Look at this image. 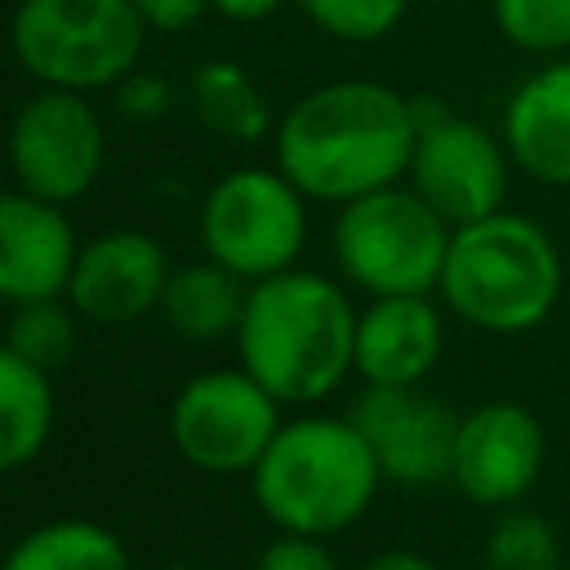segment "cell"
Instances as JSON below:
<instances>
[{
	"instance_id": "cell-17",
	"label": "cell",
	"mask_w": 570,
	"mask_h": 570,
	"mask_svg": "<svg viewBox=\"0 0 570 570\" xmlns=\"http://www.w3.org/2000/svg\"><path fill=\"white\" fill-rule=\"evenodd\" d=\"M245 276H236L232 267L223 263H191V267H178L165 285V316L178 334L187 338H223V334H236L240 330V316H245V289H240Z\"/></svg>"
},
{
	"instance_id": "cell-30",
	"label": "cell",
	"mask_w": 570,
	"mask_h": 570,
	"mask_svg": "<svg viewBox=\"0 0 570 570\" xmlns=\"http://www.w3.org/2000/svg\"><path fill=\"white\" fill-rule=\"evenodd\" d=\"M165 570H200V566H165Z\"/></svg>"
},
{
	"instance_id": "cell-11",
	"label": "cell",
	"mask_w": 570,
	"mask_h": 570,
	"mask_svg": "<svg viewBox=\"0 0 570 570\" xmlns=\"http://www.w3.org/2000/svg\"><path fill=\"white\" fill-rule=\"evenodd\" d=\"M347 419L370 441L383 476L401 485H428L454 472V445L463 419H454L441 401H428L414 387L370 383Z\"/></svg>"
},
{
	"instance_id": "cell-5",
	"label": "cell",
	"mask_w": 570,
	"mask_h": 570,
	"mask_svg": "<svg viewBox=\"0 0 570 570\" xmlns=\"http://www.w3.org/2000/svg\"><path fill=\"white\" fill-rule=\"evenodd\" d=\"M147 18L134 0H22L13 53L53 89H102L134 71Z\"/></svg>"
},
{
	"instance_id": "cell-8",
	"label": "cell",
	"mask_w": 570,
	"mask_h": 570,
	"mask_svg": "<svg viewBox=\"0 0 570 570\" xmlns=\"http://www.w3.org/2000/svg\"><path fill=\"white\" fill-rule=\"evenodd\" d=\"M281 401L249 370L196 374L169 410V436L178 454L214 476L254 472L281 432Z\"/></svg>"
},
{
	"instance_id": "cell-24",
	"label": "cell",
	"mask_w": 570,
	"mask_h": 570,
	"mask_svg": "<svg viewBox=\"0 0 570 570\" xmlns=\"http://www.w3.org/2000/svg\"><path fill=\"white\" fill-rule=\"evenodd\" d=\"M303 9L330 36H343V40H379V36H387L401 22L405 0H303Z\"/></svg>"
},
{
	"instance_id": "cell-2",
	"label": "cell",
	"mask_w": 570,
	"mask_h": 570,
	"mask_svg": "<svg viewBox=\"0 0 570 570\" xmlns=\"http://www.w3.org/2000/svg\"><path fill=\"white\" fill-rule=\"evenodd\" d=\"M356 312L347 294L316 272L263 276L236 330L245 370L276 401H316L356 365Z\"/></svg>"
},
{
	"instance_id": "cell-26",
	"label": "cell",
	"mask_w": 570,
	"mask_h": 570,
	"mask_svg": "<svg viewBox=\"0 0 570 570\" xmlns=\"http://www.w3.org/2000/svg\"><path fill=\"white\" fill-rule=\"evenodd\" d=\"M138 9H142V18L151 22V27H160V31H183V27H191L214 0H134Z\"/></svg>"
},
{
	"instance_id": "cell-6",
	"label": "cell",
	"mask_w": 570,
	"mask_h": 570,
	"mask_svg": "<svg viewBox=\"0 0 570 570\" xmlns=\"http://www.w3.org/2000/svg\"><path fill=\"white\" fill-rule=\"evenodd\" d=\"M445 218L419 196L401 187H379L343 205L334 223V254L361 289L374 298L383 294H428L441 285L445 249H450Z\"/></svg>"
},
{
	"instance_id": "cell-9",
	"label": "cell",
	"mask_w": 570,
	"mask_h": 570,
	"mask_svg": "<svg viewBox=\"0 0 570 570\" xmlns=\"http://www.w3.org/2000/svg\"><path fill=\"white\" fill-rule=\"evenodd\" d=\"M107 134L80 89H45L22 102L9 134V160L22 191L67 205L85 196L102 169Z\"/></svg>"
},
{
	"instance_id": "cell-19",
	"label": "cell",
	"mask_w": 570,
	"mask_h": 570,
	"mask_svg": "<svg viewBox=\"0 0 570 570\" xmlns=\"http://www.w3.org/2000/svg\"><path fill=\"white\" fill-rule=\"evenodd\" d=\"M4 570H129V552L107 525L67 517L22 534Z\"/></svg>"
},
{
	"instance_id": "cell-10",
	"label": "cell",
	"mask_w": 570,
	"mask_h": 570,
	"mask_svg": "<svg viewBox=\"0 0 570 570\" xmlns=\"http://www.w3.org/2000/svg\"><path fill=\"white\" fill-rule=\"evenodd\" d=\"M419 142L410 156L414 191L445 218V223H472L499 209L508 191V165L490 129L445 116L436 102H414Z\"/></svg>"
},
{
	"instance_id": "cell-27",
	"label": "cell",
	"mask_w": 570,
	"mask_h": 570,
	"mask_svg": "<svg viewBox=\"0 0 570 570\" xmlns=\"http://www.w3.org/2000/svg\"><path fill=\"white\" fill-rule=\"evenodd\" d=\"M165 85L156 80V76H142V80H129L125 85V94H120V107L125 111H134V116H156L160 107H165Z\"/></svg>"
},
{
	"instance_id": "cell-12",
	"label": "cell",
	"mask_w": 570,
	"mask_h": 570,
	"mask_svg": "<svg viewBox=\"0 0 570 570\" xmlns=\"http://www.w3.org/2000/svg\"><path fill=\"white\" fill-rule=\"evenodd\" d=\"M543 468V428L517 401H490L459 423L454 445V485L481 503L499 508L521 499Z\"/></svg>"
},
{
	"instance_id": "cell-29",
	"label": "cell",
	"mask_w": 570,
	"mask_h": 570,
	"mask_svg": "<svg viewBox=\"0 0 570 570\" xmlns=\"http://www.w3.org/2000/svg\"><path fill=\"white\" fill-rule=\"evenodd\" d=\"M361 570H436V566L428 557H419V552H379Z\"/></svg>"
},
{
	"instance_id": "cell-23",
	"label": "cell",
	"mask_w": 570,
	"mask_h": 570,
	"mask_svg": "<svg viewBox=\"0 0 570 570\" xmlns=\"http://www.w3.org/2000/svg\"><path fill=\"white\" fill-rule=\"evenodd\" d=\"M494 18L499 31L530 53L570 49V0H494Z\"/></svg>"
},
{
	"instance_id": "cell-14",
	"label": "cell",
	"mask_w": 570,
	"mask_h": 570,
	"mask_svg": "<svg viewBox=\"0 0 570 570\" xmlns=\"http://www.w3.org/2000/svg\"><path fill=\"white\" fill-rule=\"evenodd\" d=\"M76 232L53 200L13 191L0 200V294L9 303H40L71 289Z\"/></svg>"
},
{
	"instance_id": "cell-18",
	"label": "cell",
	"mask_w": 570,
	"mask_h": 570,
	"mask_svg": "<svg viewBox=\"0 0 570 570\" xmlns=\"http://www.w3.org/2000/svg\"><path fill=\"white\" fill-rule=\"evenodd\" d=\"M49 432H53L49 370L4 347L0 352V463L4 468L31 463L45 450Z\"/></svg>"
},
{
	"instance_id": "cell-16",
	"label": "cell",
	"mask_w": 570,
	"mask_h": 570,
	"mask_svg": "<svg viewBox=\"0 0 570 570\" xmlns=\"http://www.w3.org/2000/svg\"><path fill=\"white\" fill-rule=\"evenodd\" d=\"M503 138L525 174L552 187H570V62L543 67L512 94Z\"/></svg>"
},
{
	"instance_id": "cell-25",
	"label": "cell",
	"mask_w": 570,
	"mask_h": 570,
	"mask_svg": "<svg viewBox=\"0 0 570 570\" xmlns=\"http://www.w3.org/2000/svg\"><path fill=\"white\" fill-rule=\"evenodd\" d=\"M258 570H338L330 548L316 534H294L285 530L281 539H272L258 557Z\"/></svg>"
},
{
	"instance_id": "cell-28",
	"label": "cell",
	"mask_w": 570,
	"mask_h": 570,
	"mask_svg": "<svg viewBox=\"0 0 570 570\" xmlns=\"http://www.w3.org/2000/svg\"><path fill=\"white\" fill-rule=\"evenodd\" d=\"M281 0H214V9L232 22H263L267 13H276Z\"/></svg>"
},
{
	"instance_id": "cell-4",
	"label": "cell",
	"mask_w": 570,
	"mask_h": 570,
	"mask_svg": "<svg viewBox=\"0 0 570 570\" xmlns=\"http://www.w3.org/2000/svg\"><path fill=\"white\" fill-rule=\"evenodd\" d=\"M383 468L352 419H294L254 468V499L281 530L334 534L365 517Z\"/></svg>"
},
{
	"instance_id": "cell-15",
	"label": "cell",
	"mask_w": 570,
	"mask_h": 570,
	"mask_svg": "<svg viewBox=\"0 0 570 570\" xmlns=\"http://www.w3.org/2000/svg\"><path fill=\"white\" fill-rule=\"evenodd\" d=\"M441 356V316L428 294H383L356 321V370L365 383L414 387Z\"/></svg>"
},
{
	"instance_id": "cell-7",
	"label": "cell",
	"mask_w": 570,
	"mask_h": 570,
	"mask_svg": "<svg viewBox=\"0 0 570 570\" xmlns=\"http://www.w3.org/2000/svg\"><path fill=\"white\" fill-rule=\"evenodd\" d=\"M307 236L303 191L272 169H236L218 178L200 209V240L214 263L263 281L285 272Z\"/></svg>"
},
{
	"instance_id": "cell-13",
	"label": "cell",
	"mask_w": 570,
	"mask_h": 570,
	"mask_svg": "<svg viewBox=\"0 0 570 570\" xmlns=\"http://www.w3.org/2000/svg\"><path fill=\"white\" fill-rule=\"evenodd\" d=\"M165 249L142 232H107L89 240L71 272V303L98 325H129L165 298Z\"/></svg>"
},
{
	"instance_id": "cell-3",
	"label": "cell",
	"mask_w": 570,
	"mask_h": 570,
	"mask_svg": "<svg viewBox=\"0 0 570 570\" xmlns=\"http://www.w3.org/2000/svg\"><path fill=\"white\" fill-rule=\"evenodd\" d=\"M441 294L476 330L525 334L557 307L561 254L539 223L494 209L454 227Z\"/></svg>"
},
{
	"instance_id": "cell-21",
	"label": "cell",
	"mask_w": 570,
	"mask_h": 570,
	"mask_svg": "<svg viewBox=\"0 0 570 570\" xmlns=\"http://www.w3.org/2000/svg\"><path fill=\"white\" fill-rule=\"evenodd\" d=\"M490 570H557V530L539 512H508L485 539Z\"/></svg>"
},
{
	"instance_id": "cell-20",
	"label": "cell",
	"mask_w": 570,
	"mask_h": 570,
	"mask_svg": "<svg viewBox=\"0 0 570 570\" xmlns=\"http://www.w3.org/2000/svg\"><path fill=\"white\" fill-rule=\"evenodd\" d=\"M196 107L200 120L227 138H258L267 129V102L258 98L254 80L232 62H209L196 76Z\"/></svg>"
},
{
	"instance_id": "cell-22",
	"label": "cell",
	"mask_w": 570,
	"mask_h": 570,
	"mask_svg": "<svg viewBox=\"0 0 570 570\" xmlns=\"http://www.w3.org/2000/svg\"><path fill=\"white\" fill-rule=\"evenodd\" d=\"M9 347L27 361H36L40 370H53L71 356L76 347V321L67 307H58L53 298L40 303H18V316L9 325Z\"/></svg>"
},
{
	"instance_id": "cell-1",
	"label": "cell",
	"mask_w": 570,
	"mask_h": 570,
	"mask_svg": "<svg viewBox=\"0 0 570 570\" xmlns=\"http://www.w3.org/2000/svg\"><path fill=\"white\" fill-rule=\"evenodd\" d=\"M419 142L414 102L379 80H338L298 98L276 129L281 174L316 200L392 187Z\"/></svg>"
}]
</instances>
